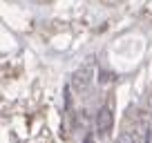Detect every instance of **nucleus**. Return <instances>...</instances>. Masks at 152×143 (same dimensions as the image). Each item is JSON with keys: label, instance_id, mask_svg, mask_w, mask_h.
Listing matches in <instances>:
<instances>
[{"label": "nucleus", "instance_id": "1", "mask_svg": "<svg viewBox=\"0 0 152 143\" xmlns=\"http://www.w3.org/2000/svg\"><path fill=\"white\" fill-rule=\"evenodd\" d=\"M94 78H96V65H94V61L92 58H87L85 63H83L78 69L72 74V81H69V85L74 87L76 92H85L87 87L94 83Z\"/></svg>", "mask_w": 152, "mask_h": 143}, {"label": "nucleus", "instance_id": "2", "mask_svg": "<svg viewBox=\"0 0 152 143\" xmlns=\"http://www.w3.org/2000/svg\"><path fill=\"white\" fill-rule=\"evenodd\" d=\"M96 134L99 136H107L112 132V125H114V114H112V107L110 105H103L99 112H96Z\"/></svg>", "mask_w": 152, "mask_h": 143}, {"label": "nucleus", "instance_id": "3", "mask_svg": "<svg viewBox=\"0 0 152 143\" xmlns=\"http://www.w3.org/2000/svg\"><path fill=\"white\" fill-rule=\"evenodd\" d=\"M134 132H137L139 143H152V121L150 119H141L139 125L134 128Z\"/></svg>", "mask_w": 152, "mask_h": 143}, {"label": "nucleus", "instance_id": "4", "mask_svg": "<svg viewBox=\"0 0 152 143\" xmlns=\"http://www.w3.org/2000/svg\"><path fill=\"white\" fill-rule=\"evenodd\" d=\"M114 143H139L137 132H121L119 136H116V141H114Z\"/></svg>", "mask_w": 152, "mask_h": 143}]
</instances>
